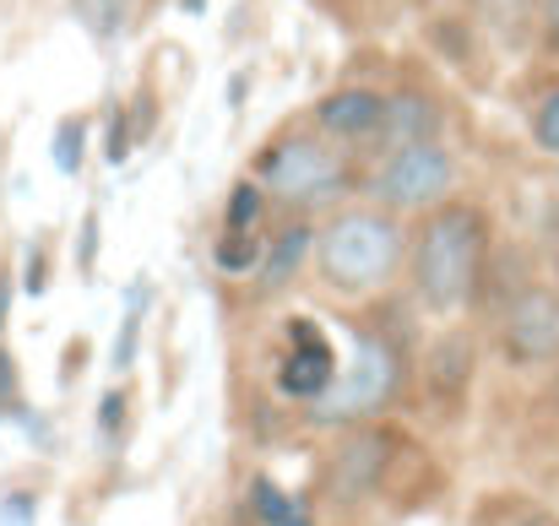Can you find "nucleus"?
Listing matches in <instances>:
<instances>
[{"label": "nucleus", "instance_id": "26", "mask_svg": "<svg viewBox=\"0 0 559 526\" xmlns=\"http://www.w3.org/2000/svg\"><path fill=\"white\" fill-rule=\"evenodd\" d=\"M27 294H44V250H33V266H27Z\"/></svg>", "mask_w": 559, "mask_h": 526}, {"label": "nucleus", "instance_id": "1", "mask_svg": "<svg viewBox=\"0 0 559 526\" xmlns=\"http://www.w3.org/2000/svg\"><path fill=\"white\" fill-rule=\"evenodd\" d=\"M489 228L478 206H440L413 239V288L429 310H462L484 277Z\"/></svg>", "mask_w": 559, "mask_h": 526}, {"label": "nucleus", "instance_id": "4", "mask_svg": "<svg viewBox=\"0 0 559 526\" xmlns=\"http://www.w3.org/2000/svg\"><path fill=\"white\" fill-rule=\"evenodd\" d=\"M255 184L272 190L277 201H294V206H310V201H326L348 184L343 158L316 142V136H283L277 147H266L255 158Z\"/></svg>", "mask_w": 559, "mask_h": 526}, {"label": "nucleus", "instance_id": "15", "mask_svg": "<svg viewBox=\"0 0 559 526\" xmlns=\"http://www.w3.org/2000/svg\"><path fill=\"white\" fill-rule=\"evenodd\" d=\"M261 261H266V250H261L255 234H223L217 250H212V266H217L223 277H245V272H255Z\"/></svg>", "mask_w": 559, "mask_h": 526}, {"label": "nucleus", "instance_id": "21", "mask_svg": "<svg viewBox=\"0 0 559 526\" xmlns=\"http://www.w3.org/2000/svg\"><path fill=\"white\" fill-rule=\"evenodd\" d=\"M120 423H126V391H109L104 407H98V434L104 440H120Z\"/></svg>", "mask_w": 559, "mask_h": 526}, {"label": "nucleus", "instance_id": "14", "mask_svg": "<svg viewBox=\"0 0 559 526\" xmlns=\"http://www.w3.org/2000/svg\"><path fill=\"white\" fill-rule=\"evenodd\" d=\"M147 299H153V288L147 283H131L126 288V321H120V343H115V369H131L136 363V332H142V321H147Z\"/></svg>", "mask_w": 559, "mask_h": 526}, {"label": "nucleus", "instance_id": "10", "mask_svg": "<svg viewBox=\"0 0 559 526\" xmlns=\"http://www.w3.org/2000/svg\"><path fill=\"white\" fill-rule=\"evenodd\" d=\"M316 120H321V131L337 136V142H370V136H380L385 98L370 93V87H343V93H332V98L316 109Z\"/></svg>", "mask_w": 559, "mask_h": 526}, {"label": "nucleus", "instance_id": "9", "mask_svg": "<svg viewBox=\"0 0 559 526\" xmlns=\"http://www.w3.org/2000/svg\"><path fill=\"white\" fill-rule=\"evenodd\" d=\"M435 136H440V104H435V98H424V93H413V87H402V93L385 98L380 142H385L391 153H402V147H429Z\"/></svg>", "mask_w": 559, "mask_h": 526}, {"label": "nucleus", "instance_id": "13", "mask_svg": "<svg viewBox=\"0 0 559 526\" xmlns=\"http://www.w3.org/2000/svg\"><path fill=\"white\" fill-rule=\"evenodd\" d=\"M250 516L261 526H316L310 511H305L288 489H277L272 478H255V483H250Z\"/></svg>", "mask_w": 559, "mask_h": 526}, {"label": "nucleus", "instance_id": "24", "mask_svg": "<svg viewBox=\"0 0 559 526\" xmlns=\"http://www.w3.org/2000/svg\"><path fill=\"white\" fill-rule=\"evenodd\" d=\"M16 402V358L0 348V407H11Z\"/></svg>", "mask_w": 559, "mask_h": 526}, {"label": "nucleus", "instance_id": "17", "mask_svg": "<svg viewBox=\"0 0 559 526\" xmlns=\"http://www.w3.org/2000/svg\"><path fill=\"white\" fill-rule=\"evenodd\" d=\"M82 142H87V120H82V115H71V120H60V125H55L49 158H55V169H60V175H82Z\"/></svg>", "mask_w": 559, "mask_h": 526}, {"label": "nucleus", "instance_id": "27", "mask_svg": "<svg viewBox=\"0 0 559 526\" xmlns=\"http://www.w3.org/2000/svg\"><path fill=\"white\" fill-rule=\"evenodd\" d=\"M5 304H11V277H0V326H5Z\"/></svg>", "mask_w": 559, "mask_h": 526}, {"label": "nucleus", "instance_id": "18", "mask_svg": "<svg viewBox=\"0 0 559 526\" xmlns=\"http://www.w3.org/2000/svg\"><path fill=\"white\" fill-rule=\"evenodd\" d=\"M255 217H261V184H234V195H228V234H255Z\"/></svg>", "mask_w": 559, "mask_h": 526}, {"label": "nucleus", "instance_id": "25", "mask_svg": "<svg viewBox=\"0 0 559 526\" xmlns=\"http://www.w3.org/2000/svg\"><path fill=\"white\" fill-rule=\"evenodd\" d=\"M544 44L559 55V0H544Z\"/></svg>", "mask_w": 559, "mask_h": 526}, {"label": "nucleus", "instance_id": "22", "mask_svg": "<svg viewBox=\"0 0 559 526\" xmlns=\"http://www.w3.org/2000/svg\"><path fill=\"white\" fill-rule=\"evenodd\" d=\"M93 255H98V212L82 217V244H76V272L93 277Z\"/></svg>", "mask_w": 559, "mask_h": 526}, {"label": "nucleus", "instance_id": "5", "mask_svg": "<svg viewBox=\"0 0 559 526\" xmlns=\"http://www.w3.org/2000/svg\"><path fill=\"white\" fill-rule=\"evenodd\" d=\"M451 184H456V158L440 142L402 147V153H385V164L374 175V201L385 212H424V206L445 201Z\"/></svg>", "mask_w": 559, "mask_h": 526}, {"label": "nucleus", "instance_id": "12", "mask_svg": "<svg viewBox=\"0 0 559 526\" xmlns=\"http://www.w3.org/2000/svg\"><path fill=\"white\" fill-rule=\"evenodd\" d=\"M467 374H473L467 337H440L435 352H429V391H435V396H456V391L467 385Z\"/></svg>", "mask_w": 559, "mask_h": 526}, {"label": "nucleus", "instance_id": "2", "mask_svg": "<svg viewBox=\"0 0 559 526\" xmlns=\"http://www.w3.org/2000/svg\"><path fill=\"white\" fill-rule=\"evenodd\" d=\"M316 266L321 277L359 299V294H374L396 277L402 266V228L385 217V212H343L321 228L316 239Z\"/></svg>", "mask_w": 559, "mask_h": 526}, {"label": "nucleus", "instance_id": "20", "mask_svg": "<svg viewBox=\"0 0 559 526\" xmlns=\"http://www.w3.org/2000/svg\"><path fill=\"white\" fill-rule=\"evenodd\" d=\"M131 142H136V131H131V120H126V109H115L109 115V164H126L131 158Z\"/></svg>", "mask_w": 559, "mask_h": 526}, {"label": "nucleus", "instance_id": "7", "mask_svg": "<svg viewBox=\"0 0 559 526\" xmlns=\"http://www.w3.org/2000/svg\"><path fill=\"white\" fill-rule=\"evenodd\" d=\"M506 352L516 363H549V358H559V294L527 288L506 310Z\"/></svg>", "mask_w": 559, "mask_h": 526}, {"label": "nucleus", "instance_id": "6", "mask_svg": "<svg viewBox=\"0 0 559 526\" xmlns=\"http://www.w3.org/2000/svg\"><path fill=\"white\" fill-rule=\"evenodd\" d=\"M288 343L294 352L283 358V369H277V391L288 396V402H321L332 385H337V348L326 343V332L316 326V321H288Z\"/></svg>", "mask_w": 559, "mask_h": 526}, {"label": "nucleus", "instance_id": "8", "mask_svg": "<svg viewBox=\"0 0 559 526\" xmlns=\"http://www.w3.org/2000/svg\"><path fill=\"white\" fill-rule=\"evenodd\" d=\"M385 462H391V440H385L380 429L348 434V440L337 445V456H332V489H337V500L370 494L374 483L385 478Z\"/></svg>", "mask_w": 559, "mask_h": 526}, {"label": "nucleus", "instance_id": "28", "mask_svg": "<svg viewBox=\"0 0 559 526\" xmlns=\"http://www.w3.org/2000/svg\"><path fill=\"white\" fill-rule=\"evenodd\" d=\"M186 5H190V11H201V0H186Z\"/></svg>", "mask_w": 559, "mask_h": 526}, {"label": "nucleus", "instance_id": "11", "mask_svg": "<svg viewBox=\"0 0 559 526\" xmlns=\"http://www.w3.org/2000/svg\"><path fill=\"white\" fill-rule=\"evenodd\" d=\"M310 250H316V234H310L305 223L283 228V234L272 239L266 261H261V283H266V288H283V283H294V277H299V266L310 261Z\"/></svg>", "mask_w": 559, "mask_h": 526}, {"label": "nucleus", "instance_id": "16", "mask_svg": "<svg viewBox=\"0 0 559 526\" xmlns=\"http://www.w3.org/2000/svg\"><path fill=\"white\" fill-rule=\"evenodd\" d=\"M71 16L93 33V38H115L131 16V0H71Z\"/></svg>", "mask_w": 559, "mask_h": 526}, {"label": "nucleus", "instance_id": "3", "mask_svg": "<svg viewBox=\"0 0 559 526\" xmlns=\"http://www.w3.org/2000/svg\"><path fill=\"white\" fill-rule=\"evenodd\" d=\"M396 391H402L396 343H385L380 332H354V358L337 374V385L316 402V418L321 423H359V418H374L380 407H391Z\"/></svg>", "mask_w": 559, "mask_h": 526}, {"label": "nucleus", "instance_id": "19", "mask_svg": "<svg viewBox=\"0 0 559 526\" xmlns=\"http://www.w3.org/2000/svg\"><path fill=\"white\" fill-rule=\"evenodd\" d=\"M533 142H538L544 153H555L559 158V87L538 104V115H533Z\"/></svg>", "mask_w": 559, "mask_h": 526}, {"label": "nucleus", "instance_id": "23", "mask_svg": "<svg viewBox=\"0 0 559 526\" xmlns=\"http://www.w3.org/2000/svg\"><path fill=\"white\" fill-rule=\"evenodd\" d=\"M0 526H33V494H5L0 500Z\"/></svg>", "mask_w": 559, "mask_h": 526}]
</instances>
